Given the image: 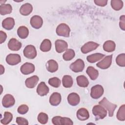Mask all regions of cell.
Segmentation results:
<instances>
[{
	"label": "cell",
	"instance_id": "obj_10",
	"mask_svg": "<svg viewBox=\"0 0 125 125\" xmlns=\"http://www.w3.org/2000/svg\"><path fill=\"white\" fill-rule=\"evenodd\" d=\"M99 44L93 42H88L85 43L81 48V52L83 54L88 53L98 48Z\"/></svg>",
	"mask_w": 125,
	"mask_h": 125
},
{
	"label": "cell",
	"instance_id": "obj_36",
	"mask_svg": "<svg viewBox=\"0 0 125 125\" xmlns=\"http://www.w3.org/2000/svg\"><path fill=\"white\" fill-rule=\"evenodd\" d=\"M116 62L119 66H125V54L122 53L117 56L116 58Z\"/></svg>",
	"mask_w": 125,
	"mask_h": 125
},
{
	"label": "cell",
	"instance_id": "obj_37",
	"mask_svg": "<svg viewBox=\"0 0 125 125\" xmlns=\"http://www.w3.org/2000/svg\"><path fill=\"white\" fill-rule=\"evenodd\" d=\"M48 83L51 86L57 88L59 87L61 85V80L57 77H53L49 79Z\"/></svg>",
	"mask_w": 125,
	"mask_h": 125
},
{
	"label": "cell",
	"instance_id": "obj_21",
	"mask_svg": "<svg viewBox=\"0 0 125 125\" xmlns=\"http://www.w3.org/2000/svg\"><path fill=\"white\" fill-rule=\"evenodd\" d=\"M14 25V19L11 17H8L5 19L2 22V26L7 30H10L13 29Z\"/></svg>",
	"mask_w": 125,
	"mask_h": 125
},
{
	"label": "cell",
	"instance_id": "obj_13",
	"mask_svg": "<svg viewBox=\"0 0 125 125\" xmlns=\"http://www.w3.org/2000/svg\"><path fill=\"white\" fill-rule=\"evenodd\" d=\"M55 44L56 51L59 53H61L67 49V43L64 40H57L55 41Z\"/></svg>",
	"mask_w": 125,
	"mask_h": 125
},
{
	"label": "cell",
	"instance_id": "obj_26",
	"mask_svg": "<svg viewBox=\"0 0 125 125\" xmlns=\"http://www.w3.org/2000/svg\"><path fill=\"white\" fill-rule=\"evenodd\" d=\"M86 72L87 74L92 80H95L98 77V71L92 66H88L87 68Z\"/></svg>",
	"mask_w": 125,
	"mask_h": 125
},
{
	"label": "cell",
	"instance_id": "obj_27",
	"mask_svg": "<svg viewBox=\"0 0 125 125\" xmlns=\"http://www.w3.org/2000/svg\"><path fill=\"white\" fill-rule=\"evenodd\" d=\"M76 81L78 86L81 87H86L89 84L87 78L84 75L78 76L76 78Z\"/></svg>",
	"mask_w": 125,
	"mask_h": 125
},
{
	"label": "cell",
	"instance_id": "obj_41",
	"mask_svg": "<svg viewBox=\"0 0 125 125\" xmlns=\"http://www.w3.org/2000/svg\"><path fill=\"white\" fill-rule=\"evenodd\" d=\"M119 26L120 28L123 30H125V15H122L120 17V22Z\"/></svg>",
	"mask_w": 125,
	"mask_h": 125
},
{
	"label": "cell",
	"instance_id": "obj_3",
	"mask_svg": "<svg viewBox=\"0 0 125 125\" xmlns=\"http://www.w3.org/2000/svg\"><path fill=\"white\" fill-rule=\"evenodd\" d=\"M56 31L57 34L59 36L69 37L70 35V29L66 24L62 23L60 24L57 26Z\"/></svg>",
	"mask_w": 125,
	"mask_h": 125
},
{
	"label": "cell",
	"instance_id": "obj_18",
	"mask_svg": "<svg viewBox=\"0 0 125 125\" xmlns=\"http://www.w3.org/2000/svg\"><path fill=\"white\" fill-rule=\"evenodd\" d=\"M62 100L61 94L58 92L53 93L49 98V103L52 106L58 105Z\"/></svg>",
	"mask_w": 125,
	"mask_h": 125
},
{
	"label": "cell",
	"instance_id": "obj_14",
	"mask_svg": "<svg viewBox=\"0 0 125 125\" xmlns=\"http://www.w3.org/2000/svg\"><path fill=\"white\" fill-rule=\"evenodd\" d=\"M20 70L23 75H28L34 72L35 65L31 63L25 62L21 66Z\"/></svg>",
	"mask_w": 125,
	"mask_h": 125
},
{
	"label": "cell",
	"instance_id": "obj_44",
	"mask_svg": "<svg viewBox=\"0 0 125 125\" xmlns=\"http://www.w3.org/2000/svg\"><path fill=\"white\" fill-rule=\"evenodd\" d=\"M0 75H2L4 72V68L1 64L0 65Z\"/></svg>",
	"mask_w": 125,
	"mask_h": 125
},
{
	"label": "cell",
	"instance_id": "obj_9",
	"mask_svg": "<svg viewBox=\"0 0 125 125\" xmlns=\"http://www.w3.org/2000/svg\"><path fill=\"white\" fill-rule=\"evenodd\" d=\"M6 62L11 65H15L21 62V57L18 54H9L5 59Z\"/></svg>",
	"mask_w": 125,
	"mask_h": 125
},
{
	"label": "cell",
	"instance_id": "obj_23",
	"mask_svg": "<svg viewBox=\"0 0 125 125\" xmlns=\"http://www.w3.org/2000/svg\"><path fill=\"white\" fill-rule=\"evenodd\" d=\"M46 68L47 70L49 72H55L58 69V63L54 60H50L46 63Z\"/></svg>",
	"mask_w": 125,
	"mask_h": 125
},
{
	"label": "cell",
	"instance_id": "obj_1",
	"mask_svg": "<svg viewBox=\"0 0 125 125\" xmlns=\"http://www.w3.org/2000/svg\"><path fill=\"white\" fill-rule=\"evenodd\" d=\"M92 113L95 116V120L103 119L107 115V111L101 105H95L92 108Z\"/></svg>",
	"mask_w": 125,
	"mask_h": 125
},
{
	"label": "cell",
	"instance_id": "obj_22",
	"mask_svg": "<svg viewBox=\"0 0 125 125\" xmlns=\"http://www.w3.org/2000/svg\"><path fill=\"white\" fill-rule=\"evenodd\" d=\"M32 5L29 3H25L21 6L20 9V12L22 15L28 16L32 12Z\"/></svg>",
	"mask_w": 125,
	"mask_h": 125
},
{
	"label": "cell",
	"instance_id": "obj_38",
	"mask_svg": "<svg viewBox=\"0 0 125 125\" xmlns=\"http://www.w3.org/2000/svg\"><path fill=\"white\" fill-rule=\"evenodd\" d=\"M48 117L47 114L44 112H41L38 116V121L42 124H45L47 123Z\"/></svg>",
	"mask_w": 125,
	"mask_h": 125
},
{
	"label": "cell",
	"instance_id": "obj_16",
	"mask_svg": "<svg viewBox=\"0 0 125 125\" xmlns=\"http://www.w3.org/2000/svg\"><path fill=\"white\" fill-rule=\"evenodd\" d=\"M49 91V88L44 82H41L37 86V93L41 96L46 95L48 93Z\"/></svg>",
	"mask_w": 125,
	"mask_h": 125
},
{
	"label": "cell",
	"instance_id": "obj_40",
	"mask_svg": "<svg viewBox=\"0 0 125 125\" xmlns=\"http://www.w3.org/2000/svg\"><path fill=\"white\" fill-rule=\"evenodd\" d=\"M16 123L19 125H27L28 124L27 120L21 117H17Z\"/></svg>",
	"mask_w": 125,
	"mask_h": 125
},
{
	"label": "cell",
	"instance_id": "obj_25",
	"mask_svg": "<svg viewBox=\"0 0 125 125\" xmlns=\"http://www.w3.org/2000/svg\"><path fill=\"white\" fill-rule=\"evenodd\" d=\"M116 47L115 43L112 41H107L103 44L104 50L107 52H111L115 50Z\"/></svg>",
	"mask_w": 125,
	"mask_h": 125
},
{
	"label": "cell",
	"instance_id": "obj_32",
	"mask_svg": "<svg viewBox=\"0 0 125 125\" xmlns=\"http://www.w3.org/2000/svg\"><path fill=\"white\" fill-rule=\"evenodd\" d=\"M75 55V52L72 49H67L62 55V58L64 60L68 61L71 60Z\"/></svg>",
	"mask_w": 125,
	"mask_h": 125
},
{
	"label": "cell",
	"instance_id": "obj_17",
	"mask_svg": "<svg viewBox=\"0 0 125 125\" xmlns=\"http://www.w3.org/2000/svg\"><path fill=\"white\" fill-rule=\"evenodd\" d=\"M67 101L70 105L72 106H76L80 103V96L76 93H71L68 95Z\"/></svg>",
	"mask_w": 125,
	"mask_h": 125
},
{
	"label": "cell",
	"instance_id": "obj_7",
	"mask_svg": "<svg viewBox=\"0 0 125 125\" xmlns=\"http://www.w3.org/2000/svg\"><path fill=\"white\" fill-rule=\"evenodd\" d=\"M84 67V62L82 59H79L70 65V69L76 73L82 72Z\"/></svg>",
	"mask_w": 125,
	"mask_h": 125
},
{
	"label": "cell",
	"instance_id": "obj_5",
	"mask_svg": "<svg viewBox=\"0 0 125 125\" xmlns=\"http://www.w3.org/2000/svg\"><path fill=\"white\" fill-rule=\"evenodd\" d=\"M23 53L24 56L29 59H33L37 56V51L35 47L33 45H28L24 48Z\"/></svg>",
	"mask_w": 125,
	"mask_h": 125
},
{
	"label": "cell",
	"instance_id": "obj_6",
	"mask_svg": "<svg viewBox=\"0 0 125 125\" xmlns=\"http://www.w3.org/2000/svg\"><path fill=\"white\" fill-rule=\"evenodd\" d=\"M104 92L103 87L100 84H96L91 89L90 96L94 99H97L100 98L103 94Z\"/></svg>",
	"mask_w": 125,
	"mask_h": 125
},
{
	"label": "cell",
	"instance_id": "obj_34",
	"mask_svg": "<svg viewBox=\"0 0 125 125\" xmlns=\"http://www.w3.org/2000/svg\"><path fill=\"white\" fill-rule=\"evenodd\" d=\"M117 118L118 120L121 121H124L125 120V105L123 104L121 105L116 115Z\"/></svg>",
	"mask_w": 125,
	"mask_h": 125
},
{
	"label": "cell",
	"instance_id": "obj_42",
	"mask_svg": "<svg viewBox=\"0 0 125 125\" xmlns=\"http://www.w3.org/2000/svg\"><path fill=\"white\" fill-rule=\"evenodd\" d=\"M95 3L100 6H104L107 4V0H95Z\"/></svg>",
	"mask_w": 125,
	"mask_h": 125
},
{
	"label": "cell",
	"instance_id": "obj_24",
	"mask_svg": "<svg viewBox=\"0 0 125 125\" xmlns=\"http://www.w3.org/2000/svg\"><path fill=\"white\" fill-rule=\"evenodd\" d=\"M104 56V54L100 53H96L87 56L86 57V59L89 62L94 63L102 59Z\"/></svg>",
	"mask_w": 125,
	"mask_h": 125
},
{
	"label": "cell",
	"instance_id": "obj_28",
	"mask_svg": "<svg viewBox=\"0 0 125 125\" xmlns=\"http://www.w3.org/2000/svg\"><path fill=\"white\" fill-rule=\"evenodd\" d=\"M17 34L21 39H24L28 36L29 30L25 26H21L17 30Z\"/></svg>",
	"mask_w": 125,
	"mask_h": 125
},
{
	"label": "cell",
	"instance_id": "obj_31",
	"mask_svg": "<svg viewBox=\"0 0 125 125\" xmlns=\"http://www.w3.org/2000/svg\"><path fill=\"white\" fill-rule=\"evenodd\" d=\"M62 85L65 88L71 87L73 83V79L69 75H64L62 79Z\"/></svg>",
	"mask_w": 125,
	"mask_h": 125
},
{
	"label": "cell",
	"instance_id": "obj_43",
	"mask_svg": "<svg viewBox=\"0 0 125 125\" xmlns=\"http://www.w3.org/2000/svg\"><path fill=\"white\" fill-rule=\"evenodd\" d=\"M7 35L6 33L2 31H0V43H2L6 39Z\"/></svg>",
	"mask_w": 125,
	"mask_h": 125
},
{
	"label": "cell",
	"instance_id": "obj_4",
	"mask_svg": "<svg viewBox=\"0 0 125 125\" xmlns=\"http://www.w3.org/2000/svg\"><path fill=\"white\" fill-rule=\"evenodd\" d=\"M52 122L55 125H72V121L67 117H62L60 116L54 117L52 119Z\"/></svg>",
	"mask_w": 125,
	"mask_h": 125
},
{
	"label": "cell",
	"instance_id": "obj_35",
	"mask_svg": "<svg viewBox=\"0 0 125 125\" xmlns=\"http://www.w3.org/2000/svg\"><path fill=\"white\" fill-rule=\"evenodd\" d=\"M111 6L114 10L119 11L123 8V2L122 0H111Z\"/></svg>",
	"mask_w": 125,
	"mask_h": 125
},
{
	"label": "cell",
	"instance_id": "obj_11",
	"mask_svg": "<svg viewBox=\"0 0 125 125\" xmlns=\"http://www.w3.org/2000/svg\"><path fill=\"white\" fill-rule=\"evenodd\" d=\"M15 100L14 97L11 94H6L2 100V104L3 107L5 108L10 107L14 105Z\"/></svg>",
	"mask_w": 125,
	"mask_h": 125
},
{
	"label": "cell",
	"instance_id": "obj_30",
	"mask_svg": "<svg viewBox=\"0 0 125 125\" xmlns=\"http://www.w3.org/2000/svg\"><path fill=\"white\" fill-rule=\"evenodd\" d=\"M12 7L10 4H2L0 6V14L1 15L9 14L12 12Z\"/></svg>",
	"mask_w": 125,
	"mask_h": 125
},
{
	"label": "cell",
	"instance_id": "obj_2",
	"mask_svg": "<svg viewBox=\"0 0 125 125\" xmlns=\"http://www.w3.org/2000/svg\"><path fill=\"white\" fill-rule=\"evenodd\" d=\"M99 104L103 106L105 109L108 111L109 117L113 116L114 115V111L117 107L116 104L109 102L105 97L103 98V99L99 102Z\"/></svg>",
	"mask_w": 125,
	"mask_h": 125
},
{
	"label": "cell",
	"instance_id": "obj_29",
	"mask_svg": "<svg viewBox=\"0 0 125 125\" xmlns=\"http://www.w3.org/2000/svg\"><path fill=\"white\" fill-rule=\"evenodd\" d=\"M51 46L52 44L51 41L48 39H44L42 42L40 48V50L42 52H48L51 49Z\"/></svg>",
	"mask_w": 125,
	"mask_h": 125
},
{
	"label": "cell",
	"instance_id": "obj_39",
	"mask_svg": "<svg viewBox=\"0 0 125 125\" xmlns=\"http://www.w3.org/2000/svg\"><path fill=\"white\" fill-rule=\"evenodd\" d=\"M29 110V107L26 104H21L19 106L17 111L18 112L21 114H26Z\"/></svg>",
	"mask_w": 125,
	"mask_h": 125
},
{
	"label": "cell",
	"instance_id": "obj_12",
	"mask_svg": "<svg viewBox=\"0 0 125 125\" xmlns=\"http://www.w3.org/2000/svg\"><path fill=\"white\" fill-rule=\"evenodd\" d=\"M30 23L33 28L39 29L42 25L43 20L40 16L38 15H35L31 18Z\"/></svg>",
	"mask_w": 125,
	"mask_h": 125
},
{
	"label": "cell",
	"instance_id": "obj_20",
	"mask_svg": "<svg viewBox=\"0 0 125 125\" xmlns=\"http://www.w3.org/2000/svg\"><path fill=\"white\" fill-rule=\"evenodd\" d=\"M39 78L36 75L32 76L26 79L25 81V84L26 86L29 88H33L37 85Z\"/></svg>",
	"mask_w": 125,
	"mask_h": 125
},
{
	"label": "cell",
	"instance_id": "obj_15",
	"mask_svg": "<svg viewBox=\"0 0 125 125\" xmlns=\"http://www.w3.org/2000/svg\"><path fill=\"white\" fill-rule=\"evenodd\" d=\"M21 42L15 38L11 39L8 43V48L14 51L19 50L21 48Z\"/></svg>",
	"mask_w": 125,
	"mask_h": 125
},
{
	"label": "cell",
	"instance_id": "obj_8",
	"mask_svg": "<svg viewBox=\"0 0 125 125\" xmlns=\"http://www.w3.org/2000/svg\"><path fill=\"white\" fill-rule=\"evenodd\" d=\"M112 55L105 56L102 61L98 62L96 65L102 69H106L110 67L112 63Z\"/></svg>",
	"mask_w": 125,
	"mask_h": 125
},
{
	"label": "cell",
	"instance_id": "obj_19",
	"mask_svg": "<svg viewBox=\"0 0 125 125\" xmlns=\"http://www.w3.org/2000/svg\"><path fill=\"white\" fill-rule=\"evenodd\" d=\"M77 117L80 121H85L89 117V114L88 110L85 108H81L77 111Z\"/></svg>",
	"mask_w": 125,
	"mask_h": 125
},
{
	"label": "cell",
	"instance_id": "obj_33",
	"mask_svg": "<svg viewBox=\"0 0 125 125\" xmlns=\"http://www.w3.org/2000/svg\"><path fill=\"white\" fill-rule=\"evenodd\" d=\"M13 119L12 114L8 111H5L4 113V117L0 120V123L3 125L9 124Z\"/></svg>",
	"mask_w": 125,
	"mask_h": 125
}]
</instances>
